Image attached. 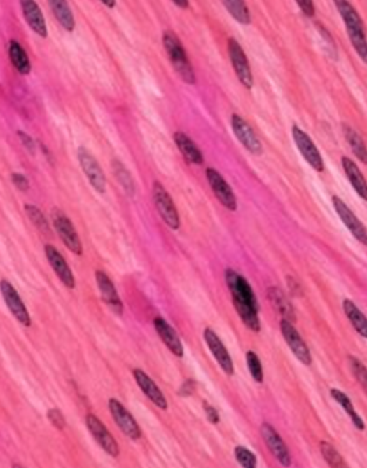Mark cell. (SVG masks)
Returning a JSON list of instances; mask_svg holds the SVG:
<instances>
[{
  "instance_id": "5b68a950",
  "label": "cell",
  "mask_w": 367,
  "mask_h": 468,
  "mask_svg": "<svg viewBox=\"0 0 367 468\" xmlns=\"http://www.w3.org/2000/svg\"><path fill=\"white\" fill-rule=\"evenodd\" d=\"M228 53H229V58H230L233 70H235L239 81L244 85L245 88H252L254 78H252V73H251L248 59L245 57L242 46L235 39H229Z\"/></svg>"
},
{
  "instance_id": "f1b7e54d",
  "label": "cell",
  "mask_w": 367,
  "mask_h": 468,
  "mask_svg": "<svg viewBox=\"0 0 367 468\" xmlns=\"http://www.w3.org/2000/svg\"><path fill=\"white\" fill-rule=\"evenodd\" d=\"M342 130H344V135H345V139L348 142V144L351 146L352 152L355 153V156L362 162L367 165V146L363 142V139L359 136V133L351 128L349 125L344 123L342 125Z\"/></svg>"
},
{
  "instance_id": "1f68e13d",
  "label": "cell",
  "mask_w": 367,
  "mask_h": 468,
  "mask_svg": "<svg viewBox=\"0 0 367 468\" xmlns=\"http://www.w3.org/2000/svg\"><path fill=\"white\" fill-rule=\"evenodd\" d=\"M321 453L331 468H349L342 459V456L337 452L336 448L329 442H321Z\"/></svg>"
},
{
  "instance_id": "484cf974",
  "label": "cell",
  "mask_w": 367,
  "mask_h": 468,
  "mask_svg": "<svg viewBox=\"0 0 367 468\" xmlns=\"http://www.w3.org/2000/svg\"><path fill=\"white\" fill-rule=\"evenodd\" d=\"M342 310L347 315V318L349 319L351 324L354 326V329L362 336L367 338V318L363 315V312L355 305V303L349 298H345L342 301Z\"/></svg>"
},
{
  "instance_id": "4dcf8cb0",
  "label": "cell",
  "mask_w": 367,
  "mask_h": 468,
  "mask_svg": "<svg viewBox=\"0 0 367 468\" xmlns=\"http://www.w3.org/2000/svg\"><path fill=\"white\" fill-rule=\"evenodd\" d=\"M222 3L225 4V7L229 11V14L239 24L248 25L251 22V15H249L248 7L245 6L244 0H222Z\"/></svg>"
},
{
  "instance_id": "4fadbf2b",
  "label": "cell",
  "mask_w": 367,
  "mask_h": 468,
  "mask_svg": "<svg viewBox=\"0 0 367 468\" xmlns=\"http://www.w3.org/2000/svg\"><path fill=\"white\" fill-rule=\"evenodd\" d=\"M206 176H207L209 184H210L216 199L225 205L228 209L236 211L237 209L236 196H235L232 188L229 186V184L223 179V177L221 176L215 169H212V167L207 169Z\"/></svg>"
},
{
  "instance_id": "f6af8a7d",
  "label": "cell",
  "mask_w": 367,
  "mask_h": 468,
  "mask_svg": "<svg viewBox=\"0 0 367 468\" xmlns=\"http://www.w3.org/2000/svg\"><path fill=\"white\" fill-rule=\"evenodd\" d=\"M104 6H107L109 8H114L116 7V0H100Z\"/></svg>"
},
{
  "instance_id": "ba28073f",
  "label": "cell",
  "mask_w": 367,
  "mask_h": 468,
  "mask_svg": "<svg viewBox=\"0 0 367 468\" xmlns=\"http://www.w3.org/2000/svg\"><path fill=\"white\" fill-rule=\"evenodd\" d=\"M281 333H282V337H284L285 343L288 344L291 351L293 352V355L296 356V359L300 360L305 366H310L311 362H312L311 353L307 348L306 343L303 341V338L300 337V334L295 329L293 323L289 322L286 319H282L281 321Z\"/></svg>"
},
{
  "instance_id": "d6986e66",
  "label": "cell",
  "mask_w": 367,
  "mask_h": 468,
  "mask_svg": "<svg viewBox=\"0 0 367 468\" xmlns=\"http://www.w3.org/2000/svg\"><path fill=\"white\" fill-rule=\"evenodd\" d=\"M133 377L137 382V385L140 386V389L143 390V393L153 401L156 407H159L162 410L167 408V401H166L163 393L156 386V383L143 370H139V369L133 370Z\"/></svg>"
},
{
  "instance_id": "30bf717a",
  "label": "cell",
  "mask_w": 367,
  "mask_h": 468,
  "mask_svg": "<svg viewBox=\"0 0 367 468\" xmlns=\"http://www.w3.org/2000/svg\"><path fill=\"white\" fill-rule=\"evenodd\" d=\"M109 408H110V412L113 415V419L116 420V423L118 425V427L121 429V432L125 436H127L130 439H139L141 437V432H140L139 425L136 423V420L133 419L130 412L126 410L118 400L110 399Z\"/></svg>"
},
{
  "instance_id": "b9f144b4",
  "label": "cell",
  "mask_w": 367,
  "mask_h": 468,
  "mask_svg": "<svg viewBox=\"0 0 367 468\" xmlns=\"http://www.w3.org/2000/svg\"><path fill=\"white\" fill-rule=\"evenodd\" d=\"M18 136H20V139H21V142L25 146V148H28V151L31 153H34V143H33L31 137L27 133H24V132H18Z\"/></svg>"
},
{
  "instance_id": "d6a6232c",
  "label": "cell",
  "mask_w": 367,
  "mask_h": 468,
  "mask_svg": "<svg viewBox=\"0 0 367 468\" xmlns=\"http://www.w3.org/2000/svg\"><path fill=\"white\" fill-rule=\"evenodd\" d=\"M348 37L359 58L367 64V39L365 29L348 30Z\"/></svg>"
},
{
  "instance_id": "836d02e7",
  "label": "cell",
  "mask_w": 367,
  "mask_h": 468,
  "mask_svg": "<svg viewBox=\"0 0 367 468\" xmlns=\"http://www.w3.org/2000/svg\"><path fill=\"white\" fill-rule=\"evenodd\" d=\"M25 211L28 214V216L31 218L33 225L44 234L51 233V229H50V225L44 216V214L36 207V205H25Z\"/></svg>"
},
{
  "instance_id": "60d3db41",
  "label": "cell",
  "mask_w": 367,
  "mask_h": 468,
  "mask_svg": "<svg viewBox=\"0 0 367 468\" xmlns=\"http://www.w3.org/2000/svg\"><path fill=\"white\" fill-rule=\"evenodd\" d=\"M11 179H13V184H14L20 191H24V192H25V191H29V181H28L27 177L15 173V174L11 176Z\"/></svg>"
},
{
  "instance_id": "9a60e30c",
  "label": "cell",
  "mask_w": 367,
  "mask_h": 468,
  "mask_svg": "<svg viewBox=\"0 0 367 468\" xmlns=\"http://www.w3.org/2000/svg\"><path fill=\"white\" fill-rule=\"evenodd\" d=\"M232 129L236 135V137L239 139V142L254 155H261L263 152V146L262 143L259 142V139L256 137L255 132L252 130V128L245 122L243 118L237 114L232 116Z\"/></svg>"
},
{
  "instance_id": "44dd1931",
  "label": "cell",
  "mask_w": 367,
  "mask_h": 468,
  "mask_svg": "<svg viewBox=\"0 0 367 468\" xmlns=\"http://www.w3.org/2000/svg\"><path fill=\"white\" fill-rule=\"evenodd\" d=\"M153 326H155L156 333L159 334V337H160L162 341L165 343V345H166L170 351L173 352L177 357H183V344H181V340H180V337L177 336L176 330H174L169 323L166 322L165 319H162V318H155Z\"/></svg>"
},
{
  "instance_id": "6da1fadb",
  "label": "cell",
  "mask_w": 367,
  "mask_h": 468,
  "mask_svg": "<svg viewBox=\"0 0 367 468\" xmlns=\"http://www.w3.org/2000/svg\"><path fill=\"white\" fill-rule=\"evenodd\" d=\"M225 280L239 317L242 318V321L248 329H251L255 333H259L261 331V322L258 315L259 304L248 281L232 268H226Z\"/></svg>"
},
{
  "instance_id": "bcb514c9",
  "label": "cell",
  "mask_w": 367,
  "mask_h": 468,
  "mask_svg": "<svg viewBox=\"0 0 367 468\" xmlns=\"http://www.w3.org/2000/svg\"><path fill=\"white\" fill-rule=\"evenodd\" d=\"M13 468H22V467H21V466H18V464H14V466H13Z\"/></svg>"
},
{
  "instance_id": "7bdbcfd3",
  "label": "cell",
  "mask_w": 367,
  "mask_h": 468,
  "mask_svg": "<svg viewBox=\"0 0 367 468\" xmlns=\"http://www.w3.org/2000/svg\"><path fill=\"white\" fill-rule=\"evenodd\" d=\"M205 411H206L207 418H209V420H210L212 423H218V422H219V415H218V412H216L214 407H212V406H209L207 403H205Z\"/></svg>"
},
{
  "instance_id": "e0dca14e",
  "label": "cell",
  "mask_w": 367,
  "mask_h": 468,
  "mask_svg": "<svg viewBox=\"0 0 367 468\" xmlns=\"http://www.w3.org/2000/svg\"><path fill=\"white\" fill-rule=\"evenodd\" d=\"M96 284H97V288H99V292H100V296H102V300L114 311L117 312L118 315H121L123 311V301L117 293V289L114 287V284L111 282V280L109 278V275L102 271V270H97L96 274Z\"/></svg>"
},
{
  "instance_id": "52a82bcc",
  "label": "cell",
  "mask_w": 367,
  "mask_h": 468,
  "mask_svg": "<svg viewBox=\"0 0 367 468\" xmlns=\"http://www.w3.org/2000/svg\"><path fill=\"white\" fill-rule=\"evenodd\" d=\"M333 207L336 209L337 215L340 216L341 222L345 225V228L351 232V234L363 245H367V230L363 223L358 219V216L349 209V207L345 205L338 196L332 198Z\"/></svg>"
},
{
  "instance_id": "f35d334b",
  "label": "cell",
  "mask_w": 367,
  "mask_h": 468,
  "mask_svg": "<svg viewBox=\"0 0 367 468\" xmlns=\"http://www.w3.org/2000/svg\"><path fill=\"white\" fill-rule=\"evenodd\" d=\"M47 415H48V419L53 423V426H55L57 429L62 430L66 426V422H64V418H63L61 411L54 408V410L48 411Z\"/></svg>"
},
{
  "instance_id": "d4e9b609",
  "label": "cell",
  "mask_w": 367,
  "mask_h": 468,
  "mask_svg": "<svg viewBox=\"0 0 367 468\" xmlns=\"http://www.w3.org/2000/svg\"><path fill=\"white\" fill-rule=\"evenodd\" d=\"M268 296H269L272 304L275 305V310L282 315L284 319L292 323L296 321L293 307H292L291 301L288 300V297L284 294V292H281L278 288H269Z\"/></svg>"
},
{
  "instance_id": "f546056e",
  "label": "cell",
  "mask_w": 367,
  "mask_h": 468,
  "mask_svg": "<svg viewBox=\"0 0 367 468\" xmlns=\"http://www.w3.org/2000/svg\"><path fill=\"white\" fill-rule=\"evenodd\" d=\"M331 394H332V397L336 400L337 403L340 404V407L345 411L347 415L351 418L354 426L358 430H365V423H363L362 418L358 415V412L354 408V404L351 403L349 397L345 393H342L341 390H338V389H332Z\"/></svg>"
},
{
  "instance_id": "74e56055",
  "label": "cell",
  "mask_w": 367,
  "mask_h": 468,
  "mask_svg": "<svg viewBox=\"0 0 367 468\" xmlns=\"http://www.w3.org/2000/svg\"><path fill=\"white\" fill-rule=\"evenodd\" d=\"M235 456L243 468H256V456L244 446H237L235 449Z\"/></svg>"
},
{
  "instance_id": "7402d4cb",
  "label": "cell",
  "mask_w": 367,
  "mask_h": 468,
  "mask_svg": "<svg viewBox=\"0 0 367 468\" xmlns=\"http://www.w3.org/2000/svg\"><path fill=\"white\" fill-rule=\"evenodd\" d=\"M341 165H342V169L348 177L352 188L355 189V192L359 195L361 199L367 202V181L365 176L362 174V172L359 170V167L348 156L341 158Z\"/></svg>"
},
{
  "instance_id": "83f0119b",
  "label": "cell",
  "mask_w": 367,
  "mask_h": 468,
  "mask_svg": "<svg viewBox=\"0 0 367 468\" xmlns=\"http://www.w3.org/2000/svg\"><path fill=\"white\" fill-rule=\"evenodd\" d=\"M8 54H10V59L11 63L14 64V67L24 76L31 73V60L28 58V54L25 53V50L20 46L18 41L11 40L10 46H8Z\"/></svg>"
},
{
  "instance_id": "7c38bea8",
  "label": "cell",
  "mask_w": 367,
  "mask_h": 468,
  "mask_svg": "<svg viewBox=\"0 0 367 468\" xmlns=\"http://www.w3.org/2000/svg\"><path fill=\"white\" fill-rule=\"evenodd\" d=\"M261 434L263 437L265 443L268 445V448L270 449V452L273 453L275 459L284 466V467H289L292 464V459H291V453L285 445V442L279 437V434L275 432V429L269 425V423H263L261 427Z\"/></svg>"
},
{
  "instance_id": "e575fe53",
  "label": "cell",
  "mask_w": 367,
  "mask_h": 468,
  "mask_svg": "<svg viewBox=\"0 0 367 468\" xmlns=\"http://www.w3.org/2000/svg\"><path fill=\"white\" fill-rule=\"evenodd\" d=\"M113 167H114L116 176L118 178V181L121 182V185H123V189L126 191V193L129 196H133L134 195V184H133L132 177L127 173V170L123 167V165L118 160L113 162Z\"/></svg>"
},
{
  "instance_id": "8fae6325",
  "label": "cell",
  "mask_w": 367,
  "mask_h": 468,
  "mask_svg": "<svg viewBox=\"0 0 367 468\" xmlns=\"http://www.w3.org/2000/svg\"><path fill=\"white\" fill-rule=\"evenodd\" d=\"M0 291H1V296L8 307V310L11 311V314L15 317V319L24 326H29L31 324V317L29 312L25 307V304L22 303L20 294L17 291L13 288V285L7 281H1L0 282Z\"/></svg>"
},
{
  "instance_id": "277c9868",
  "label": "cell",
  "mask_w": 367,
  "mask_h": 468,
  "mask_svg": "<svg viewBox=\"0 0 367 468\" xmlns=\"http://www.w3.org/2000/svg\"><path fill=\"white\" fill-rule=\"evenodd\" d=\"M55 230L61 235L64 245L77 256L83 255V245L78 234L76 232L71 221L62 212L61 209H53L51 214Z\"/></svg>"
},
{
  "instance_id": "ac0fdd59",
  "label": "cell",
  "mask_w": 367,
  "mask_h": 468,
  "mask_svg": "<svg viewBox=\"0 0 367 468\" xmlns=\"http://www.w3.org/2000/svg\"><path fill=\"white\" fill-rule=\"evenodd\" d=\"M205 341H206L209 350L214 355L215 360L218 362V364L221 366V369L228 376H233L235 369H233L232 357H230L229 352L226 351V348L222 344V341L219 340V337L215 334L214 330H212L209 327L205 330Z\"/></svg>"
},
{
  "instance_id": "603a6c76",
  "label": "cell",
  "mask_w": 367,
  "mask_h": 468,
  "mask_svg": "<svg viewBox=\"0 0 367 468\" xmlns=\"http://www.w3.org/2000/svg\"><path fill=\"white\" fill-rule=\"evenodd\" d=\"M336 4V8L347 27L348 30L365 29L363 22L355 7L348 0H333Z\"/></svg>"
},
{
  "instance_id": "ab89813d",
  "label": "cell",
  "mask_w": 367,
  "mask_h": 468,
  "mask_svg": "<svg viewBox=\"0 0 367 468\" xmlns=\"http://www.w3.org/2000/svg\"><path fill=\"white\" fill-rule=\"evenodd\" d=\"M298 6L300 7V10L303 11V14L308 17V18H312L314 14H315V6H314V1L312 0H296Z\"/></svg>"
},
{
  "instance_id": "3957f363",
  "label": "cell",
  "mask_w": 367,
  "mask_h": 468,
  "mask_svg": "<svg viewBox=\"0 0 367 468\" xmlns=\"http://www.w3.org/2000/svg\"><path fill=\"white\" fill-rule=\"evenodd\" d=\"M153 202H155L156 209L159 211V215L162 216V219L169 228H172L173 230H177L180 228V216H179L177 208L173 203L170 195L158 181L153 182Z\"/></svg>"
},
{
  "instance_id": "d590c367",
  "label": "cell",
  "mask_w": 367,
  "mask_h": 468,
  "mask_svg": "<svg viewBox=\"0 0 367 468\" xmlns=\"http://www.w3.org/2000/svg\"><path fill=\"white\" fill-rule=\"evenodd\" d=\"M348 360H349V366H351V370H352L354 377L356 378V380L359 382V385L362 386V389L367 393L366 366H365L359 359H356V357H354V356H349Z\"/></svg>"
},
{
  "instance_id": "ffe728a7",
  "label": "cell",
  "mask_w": 367,
  "mask_h": 468,
  "mask_svg": "<svg viewBox=\"0 0 367 468\" xmlns=\"http://www.w3.org/2000/svg\"><path fill=\"white\" fill-rule=\"evenodd\" d=\"M21 3V8L24 13V17L27 20V22L29 24L32 29L34 33H37L40 37L46 39L48 32H47V25L43 17V13L40 10V7L37 6V3L34 0H20Z\"/></svg>"
},
{
  "instance_id": "5bb4252c",
  "label": "cell",
  "mask_w": 367,
  "mask_h": 468,
  "mask_svg": "<svg viewBox=\"0 0 367 468\" xmlns=\"http://www.w3.org/2000/svg\"><path fill=\"white\" fill-rule=\"evenodd\" d=\"M87 426L88 430L91 432L93 439L96 442L113 457H117L120 455V448L117 441L110 434V432L106 429V426L95 416V415H88L87 416Z\"/></svg>"
},
{
  "instance_id": "2e32d148",
  "label": "cell",
  "mask_w": 367,
  "mask_h": 468,
  "mask_svg": "<svg viewBox=\"0 0 367 468\" xmlns=\"http://www.w3.org/2000/svg\"><path fill=\"white\" fill-rule=\"evenodd\" d=\"M44 252H46L48 263L51 264L54 273L61 280L62 284L69 289H74V287H76L74 275H73L69 264L66 263L64 258L62 256L61 252L54 245H50V244H47L44 247Z\"/></svg>"
},
{
  "instance_id": "9c48e42d",
  "label": "cell",
  "mask_w": 367,
  "mask_h": 468,
  "mask_svg": "<svg viewBox=\"0 0 367 468\" xmlns=\"http://www.w3.org/2000/svg\"><path fill=\"white\" fill-rule=\"evenodd\" d=\"M78 162L85 173V176L88 178L90 184L95 188V191H97L99 193H104L106 191V177L104 173L102 172L97 160L95 159V156L91 155L84 146L78 148Z\"/></svg>"
},
{
  "instance_id": "ee69618b",
  "label": "cell",
  "mask_w": 367,
  "mask_h": 468,
  "mask_svg": "<svg viewBox=\"0 0 367 468\" xmlns=\"http://www.w3.org/2000/svg\"><path fill=\"white\" fill-rule=\"evenodd\" d=\"M176 6L181 7V8H188L189 7V1L188 0H172Z\"/></svg>"
},
{
  "instance_id": "8992f818",
  "label": "cell",
  "mask_w": 367,
  "mask_h": 468,
  "mask_svg": "<svg viewBox=\"0 0 367 468\" xmlns=\"http://www.w3.org/2000/svg\"><path fill=\"white\" fill-rule=\"evenodd\" d=\"M292 136L293 140L298 146V149L300 151V153L303 155V158L306 159L307 163L315 170V172H324V160L322 156L318 151V148L312 143V140L308 137L305 130H302L299 126H293L292 128Z\"/></svg>"
},
{
  "instance_id": "7a4b0ae2",
  "label": "cell",
  "mask_w": 367,
  "mask_h": 468,
  "mask_svg": "<svg viewBox=\"0 0 367 468\" xmlns=\"http://www.w3.org/2000/svg\"><path fill=\"white\" fill-rule=\"evenodd\" d=\"M163 46H165V50L167 53V57L170 58V62H172L174 70L183 78L184 83H186L189 85H193L196 83L195 71L192 69V64H191L189 59L185 54V50H184L183 44L179 40V37L173 32L166 30L163 33Z\"/></svg>"
},
{
  "instance_id": "8d00e7d4",
  "label": "cell",
  "mask_w": 367,
  "mask_h": 468,
  "mask_svg": "<svg viewBox=\"0 0 367 468\" xmlns=\"http://www.w3.org/2000/svg\"><path fill=\"white\" fill-rule=\"evenodd\" d=\"M247 364H248V369H249V373H251L252 378L256 380L258 383H262L263 382L262 364H261V360H259V357L255 352H247Z\"/></svg>"
},
{
  "instance_id": "cb8c5ba5",
  "label": "cell",
  "mask_w": 367,
  "mask_h": 468,
  "mask_svg": "<svg viewBox=\"0 0 367 468\" xmlns=\"http://www.w3.org/2000/svg\"><path fill=\"white\" fill-rule=\"evenodd\" d=\"M174 142L179 146V149L183 152L184 158L189 163H195V165H202L203 163V153L200 152V149L185 133L177 132L174 135Z\"/></svg>"
},
{
  "instance_id": "4316f807",
  "label": "cell",
  "mask_w": 367,
  "mask_h": 468,
  "mask_svg": "<svg viewBox=\"0 0 367 468\" xmlns=\"http://www.w3.org/2000/svg\"><path fill=\"white\" fill-rule=\"evenodd\" d=\"M50 7L55 15V18L58 20V22L63 27V29L67 32H73L76 28V21H74V15L67 4L66 0H48Z\"/></svg>"
}]
</instances>
